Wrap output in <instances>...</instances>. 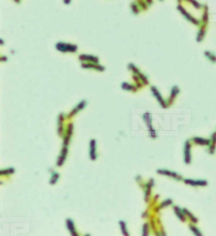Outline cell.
Returning <instances> with one entry per match:
<instances>
[{"label":"cell","instance_id":"1","mask_svg":"<svg viewBox=\"0 0 216 236\" xmlns=\"http://www.w3.org/2000/svg\"><path fill=\"white\" fill-rule=\"evenodd\" d=\"M185 162L186 164H190L191 162V146L189 141L185 144Z\"/></svg>","mask_w":216,"mask_h":236},{"label":"cell","instance_id":"2","mask_svg":"<svg viewBox=\"0 0 216 236\" xmlns=\"http://www.w3.org/2000/svg\"><path fill=\"white\" fill-rule=\"evenodd\" d=\"M185 182L188 184L194 185V186H198V185H207V181L204 180H191V179H185Z\"/></svg>","mask_w":216,"mask_h":236},{"label":"cell","instance_id":"3","mask_svg":"<svg viewBox=\"0 0 216 236\" xmlns=\"http://www.w3.org/2000/svg\"><path fill=\"white\" fill-rule=\"evenodd\" d=\"M157 173L159 174H164V175H169V176H172V177L176 178V179L178 180H181L182 177L180 175H178L177 173H174V172H171V171H167V170H157Z\"/></svg>","mask_w":216,"mask_h":236},{"label":"cell","instance_id":"4","mask_svg":"<svg viewBox=\"0 0 216 236\" xmlns=\"http://www.w3.org/2000/svg\"><path fill=\"white\" fill-rule=\"evenodd\" d=\"M193 141H194L196 144H200V145H209V144H210V141L201 139V137H194Z\"/></svg>","mask_w":216,"mask_h":236},{"label":"cell","instance_id":"5","mask_svg":"<svg viewBox=\"0 0 216 236\" xmlns=\"http://www.w3.org/2000/svg\"><path fill=\"white\" fill-rule=\"evenodd\" d=\"M151 90H152V92H153V94H154V95L156 96V99H157L158 101H159L160 102V104L162 105V106L164 107H165V105H164V101H162V99H161V96L159 95V93H158L157 92V90H156V88H154V87H152V88H151Z\"/></svg>","mask_w":216,"mask_h":236},{"label":"cell","instance_id":"6","mask_svg":"<svg viewBox=\"0 0 216 236\" xmlns=\"http://www.w3.org/2000/svg\"><path fill=\"white\" fill-rule=\"evenodd\" d=\"M179 9H180V10L182 11V12H183V14H185V15H186V17H187V18H188V19H189V20H191V22H195V24H196V25H198V22H197V20H196V19H194V18H193V17H190V14H189V13H187V12H186V11H185V10H184V9H183V8H182V7H181V6H179Z\"/></svg>","mask_w":216,"mask_h":236},{"label":"cell","instance_id":"7","mask_svg":"<svg viewBox=\"0 0 216 236\" xmlns=\"http://www.w3.org/2000/svg\"><path fill=\"white\" fill-rule=\"evenodd\" d=\"M174 212H176V214L178 215L179 218L181 219V221H186L185 216H183V214L181 213V211H180V209H179L178 207H174Z\"/></svg>","mask_w":216,"mask_h":236},{"label":"cell","instance_id":"8","mask_svg":"<svg viewBox=\"0 0 216 236\" xmlns=\"http://www.w3.org/2000/svg\"><path fill=\"white\" fill-rule=\"evenodd\" d=\"M183 213H184V214H186V215H188V216H189L190 218H191V221H193V222H194V223H197V222H198V220L195 218V217L193 216L192 214H190V212H189V211H188V210L184 209V210H183Z\"/></svg>","mask_w":216,"mask_h":236},{"label":"cell","instance_id":"9","mask_svg":"<svg viewBox=\"0 0 216 236\" xmlns=\"http://www.w3.org/2000/svg\"><path fill=\"white\" fill-rule=\"evenodd\" d=\"M205 55H206V56H208L209 59H211V60H212V62H215V61H216V57L213 54H211L210 52H205Z\"/></svg>","mask_w":216,"mask_h":236},{"label":"cell","instance_id":"10","mask_svg":"<svg viewBox=\"0 0 216 236\" xmlns=\"http://www.w3.org/2000/svg\"><path fill=\"white\" fill-rule=\"evenodd\" d=\"M190 229H191V231H193V232H194L196 235H202V233L200 232V231H199L196 227H194V226L191 225V226H190Z\"/></svg>","mask_w":216,"mask_h":236},{"label":"cell","instance_id":"11","mask_svg":"<svg viewBox=\"0 0 216 236\" xmlns=\"http://www.w3.org/2000/svg\"><path fill=\"white\" fill-rule=\"evenodd\" d=\"M67 225L69 226V229L71 231H72V233H73V231H74V225H72V222L70 221V219H68V221H67Z\"/></svg>","mask_w":216,"mask_h":236}]
</instances>
